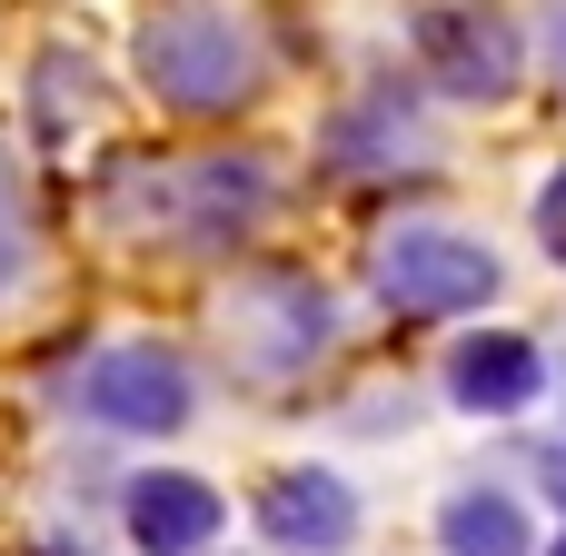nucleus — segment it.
<instances>
[{"label":"nucleus","mask_w":566,"mask_h":556,"mask_svg":"<svg viewBox=\"0 0 566 556\" xmlns=\"http://www.w3.org/2000/svg\"><path fill=\"white\" fill-rule=\"evenodd\" d=\"M269 169L259 159H239V149H209V159H129V169H109V189H99V209H109V229H129V239H179V249H229V239H249L259 219H269Z\"/></svg>","instance_id":"nucleus-1"},{"label":"nucleus","mask_w":566,"mask_h":556,"mask_svg":"<svg viewBox=\"0 0 566 556\" xmlns=\"http://www.w3.org/2000/svg\"><path fill=\"white\" fill-rule=\"evenodd\" d=\"M139 80L159 90V109L219 119V109H249L269 90V40L229 0H169L139 20Z\"/></svg>","instance_id":"nucleus-2"},{"label":"nucleus","mask_w":566,"mask_h":556,"mask_svg":"<svg viewBox=\"0 0 566 556\" xmlns=\"http://www.w3.org/2000/svg\"><path fill=\"white\" fill-rule=\"evenodd\" d=\"M378 298L408 308V318H458V308L497 298V259H488L468 229L418 219V229H388V239H378Z\"/></svg>","instance_id":"nucleus-3"},{"label":"nucleus","mask_w":566,"mask_h":556,"mask_svg":"<svg viewBox=\"0 0 566 556\" xmlns=\"http://www.w3.org/2000/svg\"><path fill=\"white\" fill-rule=\"evenodd\" d=\"M517 20L497 10V0H428L418 10V70L448 90V99H507L517 90Z\"/></svg>","instance_id":"nucleus-4"},{"label":"nucleus","mask_w":566,"mask_h":556,"mask_svg":"<svg viewBox=\"0 0 566 556\" xmlns=\"http://www.w3.org/2000/svg\"><path fill=\"white\" fill-rule=\"evenodd\" d=\"M338 338V308H328V289L318 279H249L239 298H229V358L249 368V378H289V368H308L318 348Z\"/></svg>","instance_id":"nucleus-5"},{"label":"nucleus","mask_w":566,"mask_h":556,"mask_svg":"<svg viewBox=\"0 0 566 556\" xmlns=\"http://www.w3.org/2000/svg\"><path fill=\"white\" fill-rule=\"evenodd\" d=\"M80 408L99 418V428H129V438H169V428H189V368L169 358V348H149V338H129V348H99L90 368H80Z\"/></svg>","instance_id":"nucleus-6"},{"label":"nucleus","mask_w":566,"mask_h":556,"mask_svg":"<svg viewBox=\"0 0 566 556\" xmlns=\"http://www.w3.org/2000/svg\"><path fill=\"white\" fill-rule=\"evenodd\" d=\"M259 537L279 556H338L358 537V497H348V478H328V468H279L269 487H259Z\"/></svg>","instance_id":"nucleus-7"},{"label":"nucleus","mask_w":566,"mask_h":556,"mask_svg":"<svg viewBox=\"0 0 566 556\" xmlns=\"http://www.w3.org/2000/svg\"><path fill=\"white\" fill-rule=\"evenodd\" d=\"M448 388H458L468 418H517L527 398H547V358H537V338H517V328H478V338L448 358Z\"/></svg>","instance_id":"nucleus-8"},{"label":"nucleus","mask_w":566,"mask_h":556,"mask_svg":"<svg viewBox=\"0 0 566 556\" xmlns=\"http://www.w3.org/2000/svg\"><path fill=\"white\" fill-rule=\"evenodd\" d=\"M219 487L209 478H179V468H159V478H129V547L139 556H199L219 537Z\"/></svg>","instance_id":"nucleus-9"},{"label":"nucleus","mask_w":566,"mask_h":556,"mask_svg":"<svg viewBox=\"0 0 566 556\" xmlns=\"http://www.w3.org/2000/svg\"><path fill=\"white\" fill-rule=\"evenodd\" d=\"M338 169H418L428 159V119L398 99V90H368V99H348L338 119H328V139H318Z\"/></svg>","instance_id":"nucleus-10"},{"label":"nucleus","mask_w":566,"mask_h":556,"mask_svg":"<svg viewBox=\"0 0 566 556\" xmlns=\"http://www.w3.org/2000/svg\"><path fill=\"white\" fill-rule=\"evenodd\" d=\"M438 537H448V556H537V547H527V517H517V497H497V487H468V497H448Z\"/></svg>","instance_id":"nucleus-11"},{"label":"nucleus","mask_w":566,"mask_h":556,"mask_svg":"<svg viewBox=\"0 0 566 556\" xmlns=\"http://www.w3.org/2000/svg\"><path fill=\"white\" fill-rule=\"evenodd\" d=\"M537 229H547V249L566 259V169L547 179V199H537Z\"/></svg>","instance_id":"nucleus-12"},{"label":"nucleus","mask_w":566,"mask_h":556,"mask_svg":"<svg viewBox=\"0 0 566 556\" xmlns=\"http://www.w3.org/2000/svg\"><path fill=\"white\" fill-rule=\"evenodd\" d=\"M547 50H557V80H566V0H547Z\"/></svg>","instance_id":"nucleus-13"},{"label":"nucleus","mask_w":566,"mask_h":556,"mask_svg":"<svg viewBox=\"0 0 566 556\" xmlns=\"http://www.w3.org/2000/svg\"><path fill=\"white\" fill-rule=\"evenodd\" d=\"M557 556H566V537H557Z\"/></svg>","instance_id":"nucleus-14"}]
</instances>
